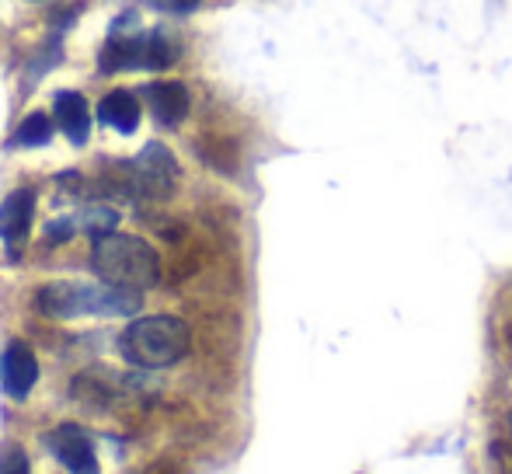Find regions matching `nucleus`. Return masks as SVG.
Returning <instances> with one entry per match:
<instances>
[{"label": "nucleus", "mask_w": 512, "mask_h": 474, "mask_svg": "<svg viewBox=\"0 0 512 474\" xmlns=\"http://www.w3.org/2000/svg\"><path fill=\"white\" fill-rule=\"evenodd\" d=\"M35 307L46 318H126L140 311V293L119 290L108 283H74V279H56L35 293Z\"/></svg>", "instance_id": "obj_1"}, {"label": "nucleus", "mask_w": 512, "mask_h": 474, "mask_svg": "<svg viewBox=\"0 0 512 474\" xmlns=\"http://www.w3.org/2000/svg\"><path fill=\"white\" fill-rule=\"evenodd\" d=\"M91 269L108 286H119L129 293H143L157 283L161 265H157V251L150 248L143 237L133 234H105L95 237L91 248Z\"/></svg>", "instance_id": "obj_2"}, {"label": "nucleus", "mask_w": 512, "mask_h": 474, "mask_svg": "<svg viewBox=\"0 0 512 474\" xmlns=\"http://www.w3.org/2000/svg\"><path fill=\"white\" fill-rule=\"evenodd\" d=\"M192 332L182 318L175 314H150V318H136L126 332L119 335L122 356L133 366L143 370H164L175 366L178 359L189 353Z\"/></svg>", "instance_id": "obj_3"}, {"label": "nucleus", "mask_w": 512, "mask_h": 474, "mask_svg": "<svg viewBox=\"0 0 512 474\" xmlns=\"http://www.w3.org/2000/svg\"><path fill=\"white\" fill-rule=\"evenodd\" d=\"M122 189L136 199H168L175 192V182H178V164L171 157V150L164 143H147L143 154L136 161L126 164L122 171Z\"/></svg>", "instance_id": "obj_4"}, {"label": "nucleus", "mask_w": 512, "mask_h": 474, "mask_svg": "<svg viewBox=\"0 0 512 474\" xmlns=\"http://www.w3.org/2000/svg\"><path fill=\"white\" fill-rule=\"evenodd\" d=\"M46 447L70 474H102L95 443H91V436L84 433L81 426H74V422H63L53 433H46Z\"/></svg>", "instance_id": "obj_5"}, {"label": "nucleus", "mask_w": 512, "mask_h": 474, "mask_svg": "<svg viewBox=\"0 0 512 474\" xmlns=\"http://www.w3.org/2000/svg\"><path fill=\"white\" fill-rule=\"evenodd\" d=\"M147 70V32H122V25L115 21L112 35L102 46L98 56V70L102 74H119V70Z\"/></svg>", "instance_id": "obj_6"}, {"label": "nucleus", "mask_w": 512, "mask_h": 474, "mask_svg": "<svg viewBox=\"0 0 512 474\" xmlns=\"http://www.w3.org/2000/svg\"><path fill=\"white\" fill-rule=\"evenodd\" d=\"M35 380H39V359L25 342H11L0 356V387H4L7 398L25 401L32 394Z\"/></svg>", "instance_id": "obj_7"}, {"label": "nucleus", "mask_w": 512, "mask_h": 474, "mask_svg": "<svg viewBox=\"0 0 512 474\" xmlns=\"http://www.w3.org/2000/svg\"><path fill=\"white\" fill-rule=\"evenodd\" d=\"M35 217V192L32 189H14L11 196L0 203V241L7 244L11 258L25 248V237L32 231Z\"/></svg>", "instance_id": "obj_8"}, {"label": "nucleus", "mask_w": 512, "mask_h": 474, "mask_svg": "<svg viewBox=\"0 0 512 474\" xmlns=\"http://www.w3.org/2000/svg\"><path fill=\"white\" fill-rule=\"evenodd\" d=\"M143 98H147L154 119L161 122V126H168V129L182 126L185 116H189V109H192V95H189V88H185L182 81H154V84H147V88H143Z\"/></svg>", "instance_id": "obj_9"}, {"label": "nucleus", "mask_w": 512, "mask_h": 474, "mask_svg": "<svg viewBox=\"0 0 512 474\" xmlns=\"http://www.w3.org/2000/svg\"><path fill=\"white\" fill-rule=\"evenodd\" d=\"M53 119H56V126L67 133L70 143H77V147H84V143H88L91 112H88L84 95H77V91H60V95L53 98Z\"/></svg>", "instance_id": "obj_10"}, {"label": "nucleus", "mask_w": 512, "mask_h": 474, "mask_svg": "<svg viewBox=\"0 0 512 474\" xmlns=\"http://www.w3.org/2000/svg\"><path fill=\"white\" fill-rule=\"evenodd\" d=\"M98 119L105 126L119 129V133H133L140 126V102H136L133 91H112V95L102 98L98 105Z\"/></svg>", "instance_id": "obj_11"}, {"label": "nucleus", "mask_w": 512, "mask_h": 474, "mask_svg": "<svg viewBox=\"0 0 512 474\" xmlns=\"http://www.w3.org/2000/svg\"><path fill=\"white\" fill-rule=\"evenodd\" d=\"M53 140V119L46 112H32L11 136V147H46Z\"/></svg>", "instance_id": "obj_12"}, {"label": "nucleus", "mask_w": 512, "mask_h": 474, "mask_svg": "<svg viewBox=\"0 0 512 474\" xmlns=\"http://www.w3.org/2000/svg\"><path fill=\"white\" fill-rule=\"evenodd\" d=\"M0 474H32L28 454L18 443H4V447H0Z\"/></svg>", "instance_id": "obj_13"}, {"label": "nucleus", "mask_w": 512, "mask_h": 474, "mask_svg": "<svg viewBox=\"0 0 512 474\" xmlns=\"http://www.w3.org/2000/svg\"><path fill=\"white\" fill-rule=\"evenodd\" d=\"M150 7H157V11H171V14H189L196 11L203 0H147Z\"/></svg>", "instance_id": "obj_14"}, {"label": "nucleus", "mask_w": 512, "mask_h": 474, "mask_svg": "<svg viewBox=\"0 0 512 474\" xmlns=\"http://www.w3.org/2000/svg\"><path fill=\"white\" fill-rule=\"evenodd\" d=\"M509 426H512V415H509Z\"/></svg>", "instance_id": "obj_15"}]
</instances>
